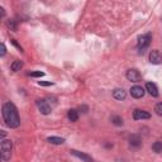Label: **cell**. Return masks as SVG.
I'll return each instance as SVG.
<instances>
[{
  "instance_id": "cell-1",
  "label": "cell",
  "mask_w": 162,
  "mask_h": 162,
  "mask_svg": "<svg viewBox=\"0 0 162 162\" xmlns=\"http://www.w3.org/2000/svg\"><path fill=\"white\" fill-rule=\"evenodd\" d=\"M2 114H3L4 122L7 123L8 127H10V128H18L20 126V118L18 115V110H17L15 105L13 103H10V101H8V103H5L3 105Z\"/></svg>"
},
{
  "instance_id": "cell-2",
  "label": "cell",
  "mask_w": 162,
  "mask_h": 162,
  "mask_svg": "<svg viewBox=\"0 0 162 162\" xmlns=\"http://www.w3.org/2000/svg\"><path fill=\"white\" fill-rule=\"evenodd\" d=\"M12 150H13V143L9 139H3L2 145H0V155H2L3 161H9L12 157Z\"/></svg>"
},
{
  "instance_id": "cell-3",
  "label": "cell",
  "mask_w": 162,
  "mask_h": 162,
  "mask_svg": "<svg viewBox=\"0 0 162 162\" xmlns=\"http://www.w3.org/2000/svg\"><path fill=\"white\" fill-rule=\"evenodd\" d=\"M151 40H152V34H151V33L143 34V36H141V37L138 38V48L141 50V53L145 52V50L150 46Z\"/></svg>"
},
{
  "instance_id": "cell-4",
  "label": "cell",
  "mask_w": 162,
  "mask_h": 162,
  "mask_svg": "<svg viewBox=\"0 0 162 162\" xmlns=\"http://www.w3.org/2000/svg\"><path fill=\"white\" fill-rule=\"evenodd\" d=\"M37 107H38L39 112L42 113L43 115H48V114H51V112H52L51 105L47 103L46 100H37Z\"/></svg>"
},
{
  "instance_id": "cell-5",
  "label": "cell",
  "mask_w": 162,
  "mask_h": 162,
  "mask_svg": "<svg viewBox=\"0 0 162 162\" xmlns=\"http://www.w3.org/2000/svg\"><path fill=\"white\" fill-rule=\"evenodd\" d=\"M150 62L153 65H160L162 64V55L158 50H152L150 52Z\"/></svg>"
},
{
  "instance_id": "cell-6",
  "label": "cell",
  "mask_w": 162,
  "mask_h": 162,
  "mask_svg": "<svg viewBox=\"0 0 162 162\" xmlns=\"http://www.w3.org/2000/svg\"><path fill=\"white\" fill-rule=\"evenodd\" d=\"M126 77H127L129 81H132V83H138V81L141 80V74H139V71L136 70V69H129V70L127 71V74H126Z\"/></svg>"
},
{
  "instance_id": "cell-7",
  "label": "cell",
  "mask_w": 162,
  "mask_h": 162,
  "mask_svg": "<svg viewBox=\"0 0 162 162\" xmlns=\"http://www.w3.org/2000/svg\"><path fill=\"white\" fill-rule=\"evenodd\" d=\"M145 94H146V91H145V89L142 88V86L136 85V86H132V88H131V95H132L134 99H141V98H143Z\"/></svg>"
},
{
  "instance_id": "cell-8",
  "label": "cell",
  "mask_w": 162,
  "mask_h": 162,
  "mask_svg": "<svg viewBox=\"0 0 162 162\" xmlns=\"http://www.w3.org/2000/svg\"><path fill=\"white\" fill-rule=\"evenodd\" d=\"M133 118L136 120H141V119H150L151 118V114L146 110H142V109H136L133 112Z\"/></svg>"
},
{
  "instance_id": "cell-9",
  "label": "cell",
  "mask_w": 162,
  "mask_h": 162,
  "mask_svg": "<svg viewBox=\"0 0 162 162\" xmlns=\"http://www.w3.org/2000/svg\"><path fill=\"white\" fill-rule=\"evenodd\" d=\"M70 152H71V155H74L75 157H77V158H80V160H83V161H85V162H93V158H91L90 156L83 153V152H79V151H76V150H71Z\"/></svg>"
},
{
  "instance_id": "cell-10",
  "label": "cell",
  "mask_w": 162,
  "mask_h": 162,
  "mask_svg": "<svg viewBox=\"0 0 162 162\" xmlns=\"http://www.w3.org/2000/svg\"><path fill=\"white\" fill-rule=\"evenodd\" d=\"M146 90H147L148 94L152 95L153 98H157V96H158V89H157L156 84H153V83H147V84H146Z\"/></svg>"
},
{
  "instance_id": "cell-11",
  "label": "cell",
  "mask_w": 162,
  "mask_h": 162,
  "mask_svg": "<svg viewBox=\"0 0 162 162\" xmlns=\"http://www.w3.org/2000/svg\"><path fill=\"white\" fill-rule=\"evenodd\" d=\"M113 98L117 100H124L127 98V93L124 89H114L113 90Z\"/></svg>"
},
{
  "instance_id": "cell-12",
  "label": "cell",
  "mask_w": 162,
  "mask_h": 162,
  "mask_svg": "<svg viewBox=\"0 0 162 162\" xmlns=\"http://www.w3.org/2000/svg\"><path fill=\"white\" fill-rule=\"evenodd\" d=\"M129 145L132 146V147H139L141 145H142V139H141V137L138 136V134H132L131 137H129Z\"/></svg>"
},
{
  "instance_id": "cell-13",
  "label": "cell",
  "mask_w": 162,
  "mask_h": 162,
  "mask_svg": "<svg viewBox=\"0 0 162 162\" xmlns=\"http://www.w3.org/2000/svg\"><path fill=\"white\" fill-rule=\"evenodd\" d=\"M47 142H50V143H52V145H62V143H65V138H61V137H48Z\"/></svg>"
},
{
  "instance_id": "cell-14",
  "label": "cell",
  "mask_w": 162,
  "mask_h": 162,
  "mask_svg": "<svg viewBox=\"0 0 162 162\" xmlns=\"http://www.w3.org/2000/svg\"><path fill=\"white\" fill-rule=\"evenodd\" d=\"M22 67H23V61H19V60L14 61V62L12 64V66H10V69H12L13 72H18V71H20V69H22Z\"/></svg>"
},
{
  "instance_id": "cell-15",
  "label": "cell",
  "mask_w": 162,
  "mask_h": 162,
  "mask_svg": "<svg viewBox=\"0 0 162 162\" xmlns=\"http://www.w3.org/2000/svg\"><path fill=\"white\" fill-rule=\"evenodd\" d=\"M67 117L71 122H77L79 120V112L76 109H70L67 113Z\"/></svg>"
},
{
  "instance_id": "cell-16",
  "label": "cell",
  "mask_w": 162,
  "mask_h": 162,
  "mask_svg": "<svg viewBox=\"0 0 162 162\" xmlns=\"http://www.w3.org/2000/svg\"><path fill=\"white\" fill-rule=\"evenodd\" d=\"M110 120H112V123H113L114 126H117V127L123 126V118L119 117V115H113V117L110 118Z\"/></svg>"
},
{
  "instance_id": "cell-17",
  "label": "cell",
  "mask_w": 162,
  "mask_h": 162,
  "mask_svg": "<svg viewBox=\"0 0 162 162\" xmlns=\"http://www.w3.org/2000/svg\"><path fill=\"white\" fill-rule=\"evenodd\" d=\"M152 150L156 153H161L162 152V142L161 141H156L155 143L152 145Z\"/></svg>"
},
{
  "instance_id": "cell-18",
  "label": "cell",
  "mask_w": 162,
  "mask_h": 162,
  "mask_svg": "<svg viewBox=\"0 0 162 162\" xmlns=\"http://www.w3.org/2000/svg\"><path fill=\"white\" fill-rule=\"evenodd\" d=\"M7 26H8V28H9V29H12V31H15V29H17V24H15V20H13V19L8 20Z\"/></svg>"
},
{
  "instance_id": "cell-19",
  "label": "cell",
  "mask_w": 162,
  "mask_h": 162,
  "mask_svg": "<svg viewBox=\"0 0 162 162\" xmlns=\"http://www.w3.org/2000/svg\"><path fill=\"white\" fill-rule=\"evenodd\" d=\"M155 112H156L157 115L162 117V103H158V104L155 107Z\"/></svg>"
},
{
  "instance_id": "cell-20",
  "label": "cell",
  "mask_w": 162,
  "mask_h": 162,
  "mask_svg": "<svg viewBox=\"0 0 162 162\" xmlns=\"http://www.w3.org/2000/svg\"><path fill=\"white\" fill-rule=\"evenodd\" d=\"M29 76H32V77H42V76H45V72H42V71H34V72H31Z\"/></svg>"
},
{
  "instance_id": "cell-21",
  "label": "cell",
  "mask_w": 162,
  "mask_h": 162,
  "mask_svg": "<svg viewBox=\"0 0 162 162\" xmlns=\"http://www.w3.org/2000/svg\"><path fill=\"white\" fill-rule=\"evenodd\" d=\"M38 84L40 86H52L53 85V83H50V81H39Z\"/></svg>"
},
{
  "instance_id": "cell-22",
  "label": "cell",
  "mask_w": 162,
  "mask_h": 162,
  "mask_svg": "<svg viewBox=\"0 0 162 162\" xmlns=\"http://www.w3.org/2000/svg\"><path fill=\"white\" fill-rule=\"evenodd\" d=\"M10 42H12V43H13V45H14V46H15V47L19 50V51H23V48L20 47V45H18V43H17V40H15L14 38H12V39H10Z\"/></svg>"
},
{
  "instance_id": "cell-23",
  "label": "cell",
  "mask_w": 162,
  "mask_h": 162,
  "mask_svg": "<svg viewBox=\"0 0 162 162\" xmlns=\"http://www.w3.org/2000/svg\"><path fill=\"white\" fill-rule=\"evenodd\" d=\"M5 53H7L5 45H4V43H2V52H0V56H2V57H4V56H5Z\"/></svg>"
},
{
  "instance_id": "cell-24",
  "label": "cell",
  "mask_w": 162,
  "mask_h": 162,
  "mask_svg": "<svg viewBox=\"0 0 162 162\" xmlns=\"http://www.w3.org/2000/svg\"><path fill=\"white\" fill-rule=\"evenodd\" d=\"M5 134H7V133H5V131H2V137H3V138L5 137Z\"/></svg>"
}]
</instances>
